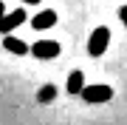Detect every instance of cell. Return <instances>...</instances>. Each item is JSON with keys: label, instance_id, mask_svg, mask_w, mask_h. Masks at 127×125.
I'll return each instance as SVG.
<instances>
[{"label": "cell", "instance_id": "cell-4", "mask_svg": "<svg viewBox=\"0 0 127 125\" xmlns=\"http://www.w3.org/2000/svg\"><path fill=\"white\" fill-rule=\"evenodd\" d=\"M26 23V11L23 9H17V11H11V14H3L0 17V31L3 34H9V31H14L17 26H23Z\"/></svg>", "mask_w": 127, "mask_h": 125}, {"label": "cell", "instance_id": "cell-11", "mask_svg": "<svg viewBox=\"0 0 127 125\" xmlns=\"http://www.w3.org/2000/svg\"><path fill=\"white\" fill-rule=\"evenodd\" d=\"M3 14H6V6H3V3H0V17H3Z\"/></svg>", "mask_w": 127, "mask_h": 125}, {"label": "cell", "instance_id": "cell-6", "mask_svg": "<svg viewBox=\"0 0 127 125\" xmlns=\"http://www.w3.org/2000/svg\"><path fill=\"white\" fill-rule=\"evenodd\" d=\"M3 48H6V51H11V54H20V57H23V54H28V46H26L20 37H11V34H6Z\"/></svg>", "mask_w": 127, "mask_h": 125}, {"label": "cell", "instance_id": "cell-8", "mask_svg": "<svg viewBox=\"0 0 127 125\" xmlns=\"http://www.w3.org/2000/svg\"><path fill=\"white\" fill-rule=\"evenodd\" d=\"M54 97H57V88H54V85H45V88H40V94H37V100H40V102H51Z\"/></svg>", "mask_w": 127, "mask_h": 125}, {"label": "cell", "instance_id": "cell-10", "mask_svg": "<svg viewBox=\"0 0 127 125\" xmlns=\"http://www.w3.org/2000/svg\"><path fill=\"white\" fill-rule=\"evenodd\" d=\"M20 3H31V6H34V3H40V0H20Z\"/></svg>", "mask_w": 127, "mask_h": 125}, {"label": "cell", "instance_id": "cell-9", "mask_svg": "<svg viewBox=\"0 0 127 125\" xmlns=\"http://www.w3.org/2000/svg\"><path fill=\"white\" fill-rule=\"evenodd\" d=\"M119 17H122V23L127 26V6H122V9H119Z\"/></svg>", "mask_w": 127, "mask_h": 125}, {"label": "cell", "instance_id": "cell-7", "mask_svg": "<svg viewBox=\"0 0 127 125\" xmlns=\"http://www.w3.org/2000/svg\"><path fill=\"white\" fill-rule=\"evenodd\" d=\"M82 85H85V74H82V71H71V74H68V85H65V91H68V94H79Z\"/></svg>", "mask_w": 127, "mask_h": 125}, {"label": "cell", "instance_id": "cell-5", "mask_svg": "<svg viewBox=\"0 0 127 125\" xmlns=\"http://www.w3.org/2000/svg\"><path fill=\"white\" fill-rule=\"evenodd\" d=\"M57 23V11H51V9H45V11H40L37 17L31 20V26L37 28V31H42V28H51Z\"/></svg>", "mask_w": 127, "mask_h": 125}, {"label": "cell", "instance_id": "cell-2", "mask_svg": "<svg viewBox=\"0 0 127 125\" xmlns=\"http://www.w3.org/2000/svg\"><path fill=\"white\" fill-rule=\"evenodd\" d=\"M79 97L85 100V102H91V105H96V102H107V100H113V88H110V85H104V83L82 85Z\"/></svg>", "mask_w": 127, "mask_h": 125}, {"label": "cell", "instance_id": "cell-1", "mask_svg": "<svg viewBox=\"0 0 127 125\" xmlns=\"http://www.w3.org/2000/svg\"><path fill=\"white\" fill-rule=\"evenodd\" d=\"M110 46V28L107 26H99L91 31V37H88V54L91 57H102L104 51Z\"/></svg>", "mask_w": 127, "mask_h": 125}, {"label": "cell", "instance_id": "cell-3", "mask_svg": "<svg viewBox=\"0 0 127 125\" xmlns=\"http://www.w3.org/2000/svg\"><path fill=\"white\" fill-rule=\"evenodd\" d=\"M34 57H40V60H54V57L59 54V43H54V40H40V43H34L31 48Z\"/></svg>", "mask_w": 127, "mask_h": 125}]
</instances>
